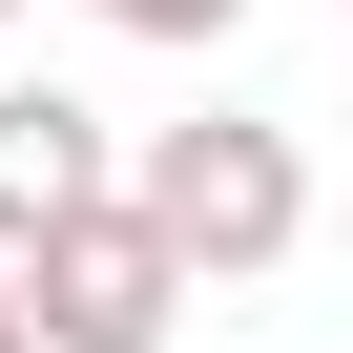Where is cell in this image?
Returning a JSON list of instances; mask_svg holds the SVG:
<instances>
[{
    "instance_id": "7a4b0ae2",
    "label": "cell",
    "mask_w": 353,
    "mask_h": 353,
    "mask_svg": "<svg viewBox=\"0 0 353 353\" xmlns=\"http://www.w3.org/2000/svg\"><path fill=\"white\" fill-rule=\"evenodd\" d=\"M0 291H21L42 353H166V312H188V270H166V229H145L125 188H83L63 229H21V250H0Z\"/></svg>"
},
{
    "instance_id": "8992f818",
    "label": "cell",
    "mask_w": 353,
    "mask_h": 353,
    "mask_svg": "<svg viewBox=\"0 0 353 353\" xmlns=\"http://www.w3.org/2000/svg\"><path fill=\"white\" fill-rule=\"evenodd\" d=\"M0 21H21V0H0Z\"/></svg>"
},
{
    "instance_id": "277c9868",
    "label": "cell",
    "mask_w": 353,
    "mask_h": 353,
    "mask_svg": "<svg viewBox=\"0 0 353 353\" xmlns=\"http://www.w3.org/2000/svg\"><path fill=\"white\" fill-rule=\"evenodd\" d=\"M104 21H125V42H229L250 0H104Z\"/></svg>"
},
{
    "instance_id": "3957f363",
    "label": "cell",
    "mask_w": 353,
    "mask_h": 353,
    "mask_svg": "<svg viewBox=\"0 0 353 353\" xmlns=\"http://www.w3.org/2000/svg\"><path fill=\"white\" fill-rule=\"evenodd\" d=\"M104 188V125L63 104V83H0V250H21V229H63Z\"/></svg>"
},
{
    "instance_id": "6da1fadb",
    "label": "cell",
    "mask_w": 353,
    "mask_h": 353,
    "mask_svg": "<svg viewBox=\"0 0 353 353\" xmlns=\"http://www.w3.org/2000/svg\"><path fill=\"white\" fill-rule=\"evenodd\" d=\"M125 208L166 229L188 291H250V270H291V229H312V166H291V125L208 104V125H166V145L125 166Z\"/></svg>"
},
{
    "instance_id": "5b68a950",
    "label": "cell",
    "mask_w": 353,
    "mask_h": 353,
    "mask_svg": "<svg viewBox=\"0 0 353 353\" xmlns=\"http://www.w3.org/2000/svg\"><path fill=\"white\" fill-rule=\"evenodd\" d=\"M0 353H42V332H21V291H0Z\"/></svg>"
}]
</instances>
